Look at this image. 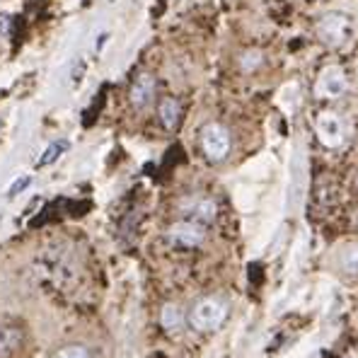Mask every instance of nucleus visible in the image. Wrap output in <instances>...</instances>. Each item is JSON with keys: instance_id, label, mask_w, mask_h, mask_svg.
Returning <instances> with one entry per match:
<instances>
[{"instance_id": "2eb2a0df", "label": "nucleus", "mask_w": 358, "mask_h": 358, "mask_svg": "<svg viewBox=\"0 0 358 358\" xmlns=\"http://www.w3.org/2000/svg\"><path fill=\"white\" fill-rule=\"evenodd\" d=\"M29 184H32V177H29V175L17 177V179H15V182H13V187L8 189V196H17V194H22L24 189L29 187Z\"/></svg>"}, {"instance_id": "9b49d317", "label": "nucleus", "mask_w": 358, "mask_h": 358, "mask_svg": "<svg viewBox=\"0 0 358 358\" xmlns=\"http://www.w3.org/2000/svg\"><path fill=\"white\" fill-rule=\"evenodd\" d=\"M22 344V332L13 325H0V358H10Z\"/></svg>"}, {"instance_id": "f03ea898", "label": "nucleus", "mask_w": 358, "mask_h": 358, "mask_svg": "<svg viewBox=\"0 0 358 358\" xmlns=\"http://www.w3.org/2000/svg\"><path fill=\"white\" fill-rule=\"evenodd\" d=\"M354 34V22L344 13H327L317 22V37L329 46H344Z\"/></svg>"}, {"instance_id": "f257e3e1", "label": "nucleus", "mask_w": 358, "mask_h": 358, "mask_svg": "<svg viewBox=\"0 0 358 358\" xmlns=\"http://www.w3.org/2000/svg\"><path fill=\"white\" fill-rule=\"evenodd\" d=\"M230 315V305L228 300L221 298V295H206V298L196 300V305L192 308L187 322L201 334H211V332H218L225 325Z\"/></svg>"}, {"instance_id": "6e6552de", "label": "nucleus", "mask_w": 358, "mask_h": 358, "mask_svg": "<svg viewBox=\"0 0 358 358\" xmlns=\"http://www.w3.org/2000/svg\"><path fill=\"white\" fill-rule=\"evenodd\" d=\"M155 88H157L155 78H153L150 73H141L134 80V85H131V104H134L136 109L150 107L153 100H155Z\"/></svg>"}, {"instance_id": "423d86ee", "label": "nucleus", "mask_w": 358, "mask_h": 358, "mask_svg": "<svg viewBox=\"0 0 358 358\" xmlns=\"http://www.w3.org/2000/svg\"><path fill=\"white\" fill-rule=\"evenodd\" d=\"M346 90H349V78H346L344 68H339V65H327L317 75L315 95L320 100H339V97L346 95Z\"/></svg>"}, {"instance_id": "4468645a", "label": "nucleus", "mask_w": 358, "mask_h": 358, "mask_svg": "<svg viewBox=\"0 0 358 358\" xmlns=\"http://www.w3.org/2000/svg\"><path fill=\"white\" fill-rule=\"evenodd\" d=\"M51 358H90V351H88V346H83V344H65V346H61Z\"/></svg>"}, {"instance_id": "dca6fc26", "label": "nucleus", "mask_w": 358, "mask_h": 358, "mask_svg": "<svg viewBox=\"0 0 358 358\" xmlns=\"http://www.w3.org/2000/svg\"><path fill=\"white\" fill-rule=\"evenodd\" d=\"M10 32V15L0 13V34H8Z\"/></svg>"}, {"instance_id": "ddd939ff", "label": "nucleus", "mask_w": 358, "mask_h": 358, "mask_svg": "<svg viewBox=\"0 0 358 358\" xmlns=\"http://www.w3.org/2000/svg\"><path fill=\"white\" fill-rule=\"evenodd\" d=\"M68 148H70V143H68V141H54V143H51V146L42 153V157L37 160V165H39V167L54 165V162L59 160V157L63 155V153L68 150Z\"/></svg>"}, {"instance_id": "39448f33", "label": "nucleus", "mask_w": 358, "mask_h": 358, "mask_svg": "<svg viewBox=\"0 0 358 358\" xmlns=\"http://www.w3.org/2000/svg\"><path fill=\"white\" fill-rule=\"evenodd\" d=\"M167 242L172 247H179V249H196L206 242V225L201 223H194V221H182L172 223L167 228Z\"/></svg>"}, {"instance_id": "7ed1b4c3", "label": "nucleus", "mask_w": 358, "mask_h": 358, "mask_svg": "<svg viewBox=\"0 0 358 358\" xmlns=\"http://www.w3.org/2000/svg\"><path fill=\"white\" fill-rule=\"evenodd\" d=\"M233 138L223 124H206L201 129V150L208 162H223L230 155Z\"/></svg>"}, {"instance_id": "f3484780", "label": "nucleus", "mask_w": 358, "mask_h": 358, "mask_svg": "<svg viewBox=\"0 0 358 358\" xmlns=\"http://www.w3.org/2000/svg\"><path fill=\"white\" fill-rule=\"evenodd\" d=\"M341 358H358V349H349V351H344V356Z\"/></svg>"}, {"instance_id": "a211bd4d", "label": "nucleus", "mask_w": 358, "mask_h": 358, "mask_svg": "<svg viewBox=\"0 0 358 358\" xmlns=\"http://www.w3.org/2000/svg\"><path fill=\"white\" fill-rule=\"evenodd\" d=\"M356 189H358V172H356Z\"/></svg>"}, {"instance_id": "f8f14e48", "label": "nucleus", "mask_w": 358, "mask_h": 358, "mask_svg": "<svg viewBox=\"0 0 358 358\" xmlns=\"http://www.w3.org/2000/svg\"><path fill=\"white\" fill-rule=\"evenodd\" d=\"M336 264L344 276H358V244H346L339 252Z\"/></svg>"}, {"instance_id": "1a4fd4ad", "label": "nucleus", "mask_w": 358, "mask_h": 358, "mask_svg": "<svg viewBox=\"0 0 358 358\" xmlns=\"http://www.w3.org/2000/svg\"><path fill=\"white\" fill-rule=\"evenodd\" d=\"M187 325V313L182 310V305L177 303H167L160 310V327L167 334H179Z\"/></svg>"}, {"instance_id": "0eeeda50", "label": "nucleus", "mask_w": 358, "mask_h": 358, "mask_svg": "<svg viewBox=\"0 0 358 358\" xmlns=\"http://www.w3.org/2000/svg\"><path fill=\"white\" fill-rule=\"evenodd\" d=\"M179 213H182L187 221L211 225L218 216V206L216 201L208 196H187L179 201Z\"/></svg>"}, {"instance_id": "20e7f679", "label": "nucleus", "mask_w": 358, "mask_h": 358, "mask_svg": "<svg viewBox=\"0 0 358 358\" xmlns=\"http://www.w3.org/2000/svg\"><path fill=\"white\" fill-rule=\"evenodd\" d=\"M315 134L322 146L341 148L346 143V124L336 111L325 109L315 116Z\"/></svg>"}, {"instance_id": "9d476101", "label": "nucleus", "mask_w": 358, "mask_h": 358, "mask_svg": "<svg viewBox=\"0 0 358 358\" xmlns=\"http://www.w3.org/2000/svg\"><path fill=\"white\" fill-rule=\"evenodd\" d=\"M157 116H160V124L165 126L167 131H175L182 121V107L175 97H165V100L157 104Z\"/></svg>"}]
</instances>
